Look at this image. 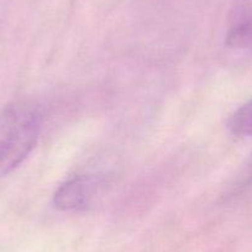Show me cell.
I'll return each mask as SVG.
<instances>
[{
    "label": "cell",
    "mask_w": 252,
    "mask_h": 252,
    "mask_svg": "<svg viewBox=\"0 0 252 252\" xmlns=\"http://www.w3.org/2000/svg\"><path fill=\"white\" fill-rule=\"evenodd\" d=\"M108 186L100 174H81L66 181L56 190L53 203L56 208L66 212L86 210L96 202Z\"/></svg>",
    "instance_id": "cell-2"
},
{
    "label": "cell",
    "mask_w": 252,
    "mask_h": 252,
    "mask_svg": "<svg viewBox=\"0 0 252 252\" xmlns=\"http://www.w3.org/2000/svg\"><path fill=\"white\" fill-rule=\"evenodd\" d=\"M229 129L241 136H252V100L237 109L229 120Z\"/></svg>",
    "instance_id": "cell-4"
},
{
    "label": "cell",
    "mask_w": 252,
    "mask_h": 252,
    "mask_svg": "<svg viewBox=\"0 0 252 252\" xmlns=\"http://www.w3.org/2000/svg\"><path fill=\"white\" fill-rule=\"evenodd\" d=\"M251 176H252V172H251Z\"/></svg>",
    "instance_id": "cell-5"
},
{
    "label": "cell",
    "mask_w": 252,
    "mask_h": 252,
    "mask_svg": "<svg viewBox=\"0 0 252 252\" xmlns=\"http://www.w3.org/2000/svg\"><path fill=\"white\" fill-rule=\"evenodd\" d=\"M226 43L231 47L252 45V5L241 4L232 11Z\"/></svg>",
    "instance_id": "cell-3"
},
{
    "label": "cell",
    "mask_w": 252,
    "mask_h": 252,
    "mask_svg": "<svg viewBox=\"0 0 252 252\" xmlns=\"http://www.w3.org/2000/svg\"><path fill=\"white\" fill-rule=\"evenodd\" d=\"M42 113L36 104L19 101L0 113V177L20 166L37 142Z\"/></svg>",
    "instance_id": "cell-1"
}]
</instances>
